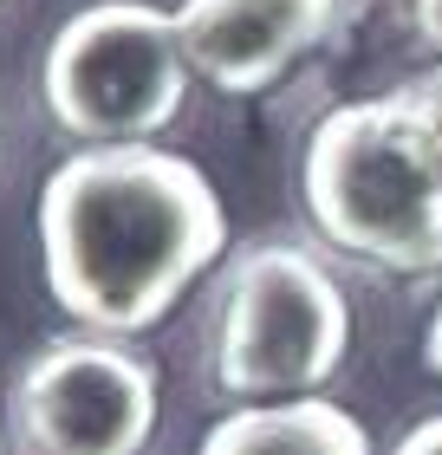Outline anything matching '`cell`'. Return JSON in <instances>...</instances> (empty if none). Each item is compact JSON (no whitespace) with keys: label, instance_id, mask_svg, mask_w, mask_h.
<instances>
[{"label":"cell","instance_id":"3957f363","mask_svg":"<svg viewBox=\"0 0 442 455\" xmlns=\"http://www.w3.org/2000/svg\"><path fill=\"white\" fill-rule=\"evenodd\" d=\"M208 358L235 403L319 397L351 358V299L306 247H247L221 286Z\"/></svg>","mask_w":442,"mask_h":455},{"label":"cell","instance_id":"7c38bea8","mask_svg":"<svg viewBox=\"0 0 442 455\" xmlns=\"http://www.w3.org/2000/svg\"><path fill=\"white\" fill-rule=\"evenodd\" d=\"M0 455H7V429H0Z\"/></svg>","mask_w":442,"mask_h":455},{"label":"cell","instance_id":"30bf717a","mask_svg":"<svg viewBox=\"0 0 442 455\" xmlns=\"http://www.w3.org/2000/svg\"><path fill=\"white\" fill-rule=\"evenodd\" d=\"M416 33H423V46L442 59V0H416Z\"/></svg>","mask_w":442,"mask_h":455},{"label":"cell","instance_id":"ba28073f","mask_svg":"<svg viewBox=\"0 0 442 455\" xmlns=\"http://www.w3.org/2000/svg\"><path fill=\"white\" fill-rule=\"evenodd\" d=\"M397 92H404V105L423 117V124H430V137L442 143V66H436V72H416L410 85H397Z\"/></svg>","mask_w":442,"mask_h":455},{"label":"cell","instance_id":"7a4b0ae2","mask_svg":"<svg viewBox=\"0 0 442 455\" xmlns=\"http://www.w3.org/2000/svg\"><path fill=\"white\" fill-rule=\"evenodd\" d=\"M300 202L345 260L397 280L442 274V143L404 92L351 98L312 124Z\"/></svg>","mask_w":442,"mask_h":455},{"label":"cell","instance_id":"6da1fadb","mask_svg":"<svg viewBox=\"0 0 442 455\" xmlns=\"http://www.w3.org/2000/svg\"><path fill=\"white\" fill-rule=\"evenodd\" d=\"M228 254V209L189 156L157 143L72 150L39 189L46 293L92 339H137Z\"/></svg>","mask_w":442,"mask_h":455},{"label":"cell","instance_id":"8992f818","mask_svg":"<svg viewBox=\"0 0 442 455\" xmlns=\"http://www.w3.org/2000/svg\"><path fill=\"white\" fill-rule=\"evenodd\" d=\"M170 13L189 72L228 98H254L325 46L345 0H182Z\"/></svg>","mask_w":442,"mask_h":455},{"label":"cell","instance_id":"8fae6325","mask_svg":"<svg viewBox=\"0 0 442 455\" xmlns=\"http://www.w3.org/2000/svg\"><path fill=\"white\" fill-rule=\"evenodd\" d=\"M423 358H430V371L442 378V299H436V319H430V339H423Z\"/></svg>","mask_w":442,"mask_h":455},{"label":"cell","instance_id":"9c48e42d","mask_svg":"<svg viewBox=\"0 0 442 455\" xmlns=\"http://www.w3.org/2000/svg\"><path fill=\"white\" fill-rule=\"evenodd\" d=\"M390 455H442V417H423V423H416Z\"/></svg>","mask_w":442,"mask_h":455},{"label":"cell","instance_id":"52a82bcc","mask_svg":"<svg viewBox=\"0 0 442 455\" xmlns=\"http://www.w3.org/2000/svg\"><path fill=\"white\" fill-rule=\"evenodd\" d=\"M196 455H371V436L351 410L325 397H293L228 410Z\"/></svg>","mask_w":442,"mask_h":455},{"label":"cell","instance_id":"277c9868","mask_svg":"<svg viewBox=\"0 0 442 455\" xmlns=\"http://www.w3.org/2000/svg\"><path fill=\"white\" fill-rule=\"evenodd\" d=\"M189 59L176 13L150 0H92L52 33L39 59V98L52 124L85 150L104 143H157L189 98Z\"/></svg>","mask_w":442,"mask_h":455},{"label":"cell","instance_id":"5b68a950","mask_svg":"<svg viewBox=\"0 0 442 455\" xmlns=\"http://www.w3.org/2000/svg\"><path fill=\"white\" fill-rule=\"evenodd\" d=\"M157 364L124 339H59L13 384L7 429L20 455H143L157 436Z\"/></svg>","mask_w":442,"mask_h":455}]
</instances>
